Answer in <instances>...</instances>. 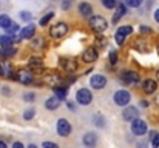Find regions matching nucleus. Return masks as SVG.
<instances>
[{"instance_id":"nucleus-33","label":"nucleus","mask_w":159,"mask_h":148,"mask_svg":"<svg viewBox=\"0 0 159 148\" xmlns=\"http://www.w3.org/2000/svg\"><path fill=\"white\" fill-rule=\"evenodd\" d=\"M3 56H12V54H16V49L12 48V47H9V48H2L0 51Z\"/></svg>"},{"instance_id":"nucleus-2","label":"nucleus","mask_w":159,"mask_h":148,"mask_svg":"<svg viewBox=\"0 0 159 148\" xmlns=\"http://www.w3.org/2000/svg\"><path fill=\"white\" fill-rule=\"evenodd\" d=\"M90 26H91L93 31L102 33V31L107 29L108 23H107V20L102 17V16H93V17H90Z\"/></svg>"},{"instance_id":"nucleus-26","label":"nucleus","mask_w":159,"mask_h":148,"mask_svg":"<svg viewBox=\"0 0 159 148\" xmlns=\"http://www.w3.org/2000/svg\"><path fill=\"white\" fill-rule=\"evenodd\" d=\"M54 17V12H48V14H45L42 19H40V22H39V25L40 26H45V25H48L50 23V20Z\"/></svg>"},{"instance_id":"nucleus-14","label":"nucleus","mask_w":159,"mask_h":148,"mask_svg":"<svg viewBox=\"0 0 159 148\" xmlns=\"http://www.w3.org/2000/svg\"><path fill=\"white\" fill-rule=\"evenodd\" d=\"M122 117L128 122H133L136 119H139V111L136 106H127L124 111H122Z\"/></svg>"},{"instance_id":"nucleus-36","label":"nucleus","mask_w":159,"mask_h":148,"mask_svg":"<svg viewBox=\"0 0 159 148\" xmlns=\"http://www.w3.org/2000/svg\"><path fill=\"white\" fill-rule=\"evenodd\" d=\"M42 148H59V145L54 144V142H48V141H47V142L42 144Z\"/></svg>"},{"instance_id":"nucleus-19","label":"nucleus","mask_w":159,"mask_h":148,"mask_svg":"<svg viewBox=\"0 0 159 148\" xmlns=\"http://www.w3.org/2000/svg\"><path fill=\"white\" fill-rule=\"evenodd\" d=\"M60 102H62V100L59 97H56V96H54V97H50L45 102V108L50 110V111H54V110H57V108L60 106Z\"/></svg>"},{"instance_id":"nucleus-4","label":"nucleus","mask_w":159,"mask_h":148,"mask_svg":"<svg viewBox=\"0 0 159 148\" xmlns=\"http://www.w3.org/2000/svg\"><path fill=\"white\" fill-rule=\"evenodd\" d=\"M113 100H114V103L119 105V106H127V105L130 103V100H131V94H130L127 90H119V91L114 93Z\"/></svg>"},{"instance_id":"nucleus-39","label":"nucleus","mask_w":159,"mask_h":148,"mask_svg":"<svg viewBox=\"0 0 159 148\" xmlns=\"http://www.w3.org/2000/svg\"><path fill=\"white\" fill-rule=\"evenodd\" d=\"M0 76H5V62L0 60Z\"/></svg>"},{"instance_id":"nucleus-27","label":"nucleus","mask_w":159,"mask_h":148,"mask_svg":"<svg viewBox=\"0 0 159 148\" xmlns=\"http://www.w3.org/2000/svg\"><path fill=\"white\" fill-rule=\"evenodd\" d=\"M124 3L130 8H139L142 5V0H124Z\"/></svg>"},{"instance_id":"nucleus-10","label":"nucleus","mask_w":159,"mask_h":148,"mask_svg":"<svg viewBox=\"0 0 159 148\" xmlns=\"http://www.w3.org/2000/svg\"><path fill=\"white\" fill-rule=\"evenodd\" d=\"M16 80H19L23 85H30V83H33V74L28 70H19L16 73Z\"/></svg>"},{"instance_id":"nucleus-41","label":"nucleus","mask_w":159,"mask_h":148,"mask_svg":"<svg viewBox=\"0 0 159 148\" xmlns=\"http://www.w3.org/2000/svg\"><path fill=\"white\" fill-rule=\"evenodd\" d=\"M155 20L159 23V9H156V11H155Z\"/></svg>"},{"instance_id":"nucleus-40","label":"nucleus","mask_w":159,"mask_h":148,"mask_svg":"<svg viewBox=\"0 0 159 148\" xmlns=\"http://www.w3.org/2000/svg\"><path fill=\"white\" fill-rule=\"evenodd\" d=\"M12 148H25V147H23L22 142H14V144H12Z\"/></svg>"},{"instance_id":"nucleus-47","label":"nucleus","mask_w":159,"mask_h":148,"mask_svg":"<svg viewBox=\"0 0 159 148\" xmlns=\"http://www.w3.org/2000/svg\"><path fill=\"white\" fill-rule=\"evenodd\" d=\"M156 77H158V80H159V70H158V73H156Z\"/></svg>"},{"instance_id":"nucleus-29","label":"nucleus","mask_w":159,"mask_h":148,"mask_svg":"<svg viewBox=\"0 0 159 148\" xmlns=\"http://www.w3.org/2000/svg\"><path fill=\"white\" fill-rule=\"evenodd\" d=\"M17 31H19V25H17V23H12V25L6 29V33H8L9 36H16V34H17Z\"/></svg>"},{"instance_id":"nucleus-28","label":"nucleus","mask_w":159,"mask_h":148,"mask_svg":"<svg viewBox=\"0 0 159 148\" xmlns=\"http://www.w3.org/2000/svg\"><path fill=\"white\" fill-rule=\"evenodd\" d=\"M102 5L108 9H113L114 6H117V0H102Z\"/></svg>"},{"instance_id":"nucleus-1","label":"nucleus","mask_w":159,"mask_h":148,"mask_svg":"<svg viewBox=\"0 0 159 148\" xmlns=\"http://www.w3.org/2000/svg\"><path fill=\"white\" fill-rule=\"evenodd\" d=\"M43 83H47L51 88H57V87L63 85V77L59 73H56V71H48L43 76Z\"/></svg>"},{"instance_id":"nucleus-7","label":"nucleus","mask_w":159,"mask_h":148,"mask_svg":"<svg viewBox=\"0 0 159 148\" xmlns=\"http://www.w3.org/2000/svg\"><path fill=\"white\" fill-rule=\"evenodd\" d=\"M133 33V28L131 26H120V28H117V31H116V34H114V40H116V43L117 45H122L124 42H125V39H127V36H130Z\"/></svg>"},{"instance_id":"nucleus-43","label":"nucleus","mask_w":159,"mask_h":148,"mask_svg":"<svg viewBox=\"0 0 159 148\" xmlns=\"http://www.w3.org/2000/svg\"><path fill=\"white\" fill-rule=\"evenodd\" d=\"M68 108H70V110H74V103H71V102H68Z\"/></svg>"},{"instance_id":"nucleus-6","label":"nucleus","mask_w":159,"mask_h":148,"mask_svg":"<svg viewBox=\"0 0 159 148\" xmlns=\"http://www.w3.org/2000/svg\"><path fill=\"white\" fill-rule=\"evenodd\" d=\"M120 79L124 83L127 85H138L141 82V76L136 73V71H124L120 74Z\"/></svg>"},{"instance_id":"nucleus-42","label":"nucleus","mask_w":159,"mask_h":148,"mask_svg":"<svg viewBox=\"0 0 159 148\" xmlns=\"http://www.w3.org/2000/svg\"><path fill=\"white\" fill-rule=\"evenodd\" d=\"M141 31H142V33H150L152 29H150V28H145V26H142V28H141Z\"/></svg>"},{"instance_id":"nucleus-13","label":"nucleus","mask_w":159,"mask_h":148,"mask_svg":"<svg viewBox=\"0 0 159 148\" xmlns=\"http://www.w3.org/2000/svg\"><path fill=\"white\" fill-rule=\"evenodd\" d=\"M60 66L66 71V73H74L77 70V62L74 59H65V57H60Z\"/></svg>"},{"instance_id":"nucleus-20","label":"nucleus","mask_w":159,"mask_h":148,"mask_svg":"<svg viewBox=\"0 0 159 148\" xmlns=\"http://www.w3.org/2000/svg\"><path fill=\"white\" fill-rule=\"evenodd\" d=\"M79 12H80L84 17H91V14H93V8H91L90 3L82 2V3L79 5Z\"/></svg>"},{"instance_id":"nucleus-18","label":"nucleus","mask_w":159,"mask_h":148,"mask_svg":"<svg viewBox=\"0 0 159 148\" xmlns=\"http://www.w3.org/2000/svg\"><path fill=\"white\" fill-rule=\"evenodd\" d=\"M14 40H16V36H9V34L0 36V47L2 48H9V47H12Z\"/></svg>"},{"instance_id":"nucleus-25","label":"nucleus","mask_w":159,"mask_h":148,"mask_svg":"<svg viewBox=\"0 0 159 148\" xmlns=\"http://www.w3.org/2000/svg\"><path fill=\"white\" fill-rule=\"evenodd\" d=\"M42 59H39V57H31L30 59V66L31 68H42Z\"/></svg>"},{"instance_id":"nucleus-5","label":"nucleus","mask_w":159,"mask_h":148,"mask_svg":"<svg viewBox=\"0 0 159 148\" xmlns=\"http://www.w3.org/2000/svg\"><path fill=\"white\" fill-rule=\"evenodd\" d=\"M76 102L80 105H90L93 102V93L88 88H82L76 93Z\"/></svg>"},{"instance_id":"nucleus-11","label":"nucleus","mask_w":159,"mask_h":148,"mask_svg":"<svg viewBox=\"0 0 159 148\" xmlns=\"http://www.w3.org/2000/svg\"><path fill=\"white\" fill-rule=\"evenodd\" d=\"M90 83H91V87L94 90H102V88H105L107 85V77L104 74H94L90 79Z\"/></svg>"},{"instance_id":"nucleus-34","label":"nucleus","mask_w":159,"mask_h":148,"mask_svg":"<svg viewBox=\"0 0 159 148\" xmlns=\"http://www.w3.org/2000/svg\"><path fill=\"white\" fill-rule=\"evenodd\" d=\"M110 63L111 65H116L117 63V52L116 51H111L110 52Z\"/></svg>"},{"instance_id":"nucleus-15","label":"nucleus","mask_w":159,"mask_h":148,"mask_svg":"<svg viewBox=\"0 0 159 148\" xmlns=\"http://www.w3.org/2000/svg\"><path fill=\"white\" fill-rule=\"evenodd\" d=\"M156 90H158L156 80H153V79H145V80L142 82V91H144L145 94H153V93H156Z\"/></svg>"},{"instance_id":"nucleus-45","label":"nucleus","mask_w":159,"mask_h":148,"mask_svg":"<svg viewBox=\"0 0 159 148\" xmlns=\"http://www.w3.org/2000/svg\"><path fill=\"white\" fill-rule=\"evenodd\" d=\"M155 103H156V105H158V106H159V94H158V96H156V99H155Z\"/></svg>"},{"instance_id":"nucleus-9","label":"nucleus","mask_w":159,"mask_h":148,"mask_svg":"<svg viewBox=\"0 0 159 148\" xmlns=\"http://www.w3.org/2000/svg\"><path fill=\"white\" fill-rule=\"evenodd\" d=\"M71 133V123L66 119H59L57 120V134L60 137H66Z\"/></svg>"},{"instance_id":"nucleus-35","label":"nucleus","mask_w":159,"mask_h":148,"mask_svg":"<svg viewBox=\"0 0 159 148\" xmlns=\"http://www.w3.org/2000/svg\"><path fill=\"white\" fill-rule=\"evenodd\" d=\"M34 97H36L34 93H25V94H23V99H25L26 102H34Z\"/></svg>"},{"instance_id":"nucleus-48","label":"nucleus","mask_w":159,"mask_h":148,"mask_svg":"<svg viewBox=\"0 0 159 148\" xmlns=\"http://www.w3.org/2000/svg\"><path fill=\"white\" fill-rule=\"evenodd\" d=\"M158 52H159V43H158Z\"/></svg>"},{"instance_id":"nucleus-37","label":"nucleus","mask_w":159,"mask_h":148,"mask_svg":"<svg viewBox=\"0 0 159 148\" xmlns=\"http://www.w3.org/2000/svg\"><path fill=\"white\" fill-rule=\"evenodd\" d=\"M152 147H153V148H159V134H156V137L152 141Z\"/></svg>"},{"instance_id":"nucleus-3","label":"nucleus","mask_w":159,"mask_h":148,"mask_svg":"<svg viewBox=\"0 0 159 148\" xmlns=\"http://www.w3.org/2000/svg\"><path fill=\"white\" fill-rule=\"evenodd\" d=\"M66 33H68V25L63 23V22H59V23L53 25L51 29H50V36L53 39H62V37L66 36Z\"/></svg>"},{"instance_id":"nucleus-12","label":"nucleus","mask_w":159,"mask_h":148,"mask_svg":"<svg viewBox=\"0 0 159 148\" xmlns=\"http://www.w3.org/2000/svg\"><path fill=\"white\" fill-rule=\"evenodd\" d=\"M82 60H84L85 63H93V62H96V60H98V51H96V48H94V47H88V48L82 52Z\"/></svg>"},{"instance_id":"nucleus-46","label":"nucleus","mask_w":159,"mask_h":148,"mask_svg":"<svg viewBox=\"0 0 159 148\" xmlns=\"http://www.w3.org/2000/svg\"><path fill=\"white\" fill-rule=\"evenodd\" d=\"M28 148H37V147H36L34 144H31V145H28Z\"/></svg>"},{"instance_id":"nucleus-38","label":"nucleus","mask_w":159,"mask_h":148,"mask_svg":"<svg viewBox=\"0 0 159 148\" xmlns=\"http://www.w3.org/2000/svg\"><path fill=\"white\" fill-rule=\"evenodd\" d=\"M70 6H71V0H66V2L62 3V8H63V9H68Z\"/></svg>"},{"instance_id":"nucleus-21","label":"nucleus","mask_w":159,"mask_h":148,"mask_svg":"<svg viewBox=\"0 0 159 148\" xmlns=\"http://www.w3.org/2000/svg\"><path fill=\"white\" fill-rule=\"evenodd\" d=\"M54 94L56 97H59L60 100H65L68 96V85H60L57 88H54Z\"/></svg>"},{"instance_id":"nucleus-44","label":"nucleus","mask_w":159,"mask_h":148,"mask_svg":"<svg viewBox=\"0 0 159 148\" xmlns=\"http://www.w3.org/2000/svg\"><path fill=\"white\" fill-rule=\"evenodd\" d=\"M0 148H6V144L3 141H0Z\"/></svg>"},{"instance_id":"nucleus-22","label":"nucleus","mask_w":159,"mask_h":148,"mask_svg":"<svg viewBox=\"0 0 159 148\" xmlns=\"http://www.w3.org/2000/svg\"><path fill=\"white\" fill-rule=\"evenodd\" d=\"M125 6H127L125 3H117V9H116V14L113 16V23H117V22H119V19H120V17H122V16L125 14V11H127V9H125Z\"/></svg>"},{"instance_id":"nucleus-31","label":"nucleus","mask_w":159,"mask_h":148,"mask_svg":"<svg viewBox=\"0 0 159 148\" xmlns=\"http://www.w3.org/2000/svg\"><path fill=\"white\" fill-rule=\"evenodd\" d=\"M34 114H36V113H34V110H33V108H30V110H26V111L23 113V119H25V120H30V119H33V117H34Z\"/></svg>"},{"instance_id":"nucleus-30","label":"nucleus","mask_w":159,"mask_h":148,"mask_svg":"<svg viewBox=\"0 0 159 148\" xmlns=\"http://www.w3.org/2000/svg\"><path fill=\"white\" fill-rule=\"evenodd\" d=\"M20 17H22V20L30 22V20L33 19V14H31L30 11H22V12H20Z\"/></svg>"},{"instance_id":"nucleus-17","label":"nucleus","mask_w":159,"mask_h":148,"mask_svg":"<svg viewBox=\"0 0 159 148\" xmlns=\"http://www.w3.org/2000/svg\"><path fill=\"white\" fill-rule=\"evenodd\" d=\"M34 34H36V26L34 25H26L22 31H20V37L22 39H34Z\"/></svg>"},{"instance_id":"nucleus-24","label":"nucleus","mask_w":159,"mask_h":148,"mask_svg":"<svg viewBox=\"0 0 159 148\" xmlns=\"http://www.w3.org/2000/svg\"><path fill=\"white\" fill-rule=\"evenodd\" d=\"M11 25H12V20H11L8 16L2 14V16H0V28H3V29H8Z\"/></svg>"},{"instance_id":"nucleus-32","label":"nucleus","mask_w":159,"mask_h":148,"mask_svg":"<svg viewBox=\"0 0 159 148\" xmlns=\"http://www.w3.org/2000/svg\"><path fill=\"white\" fill-rule=\"evenodd\" d=\"M104 122H105V119H104L101 114H96V117H94V123H96L98 127H104V125H105Z\"/></svg>"},{"instance_id":"nucleus-16","label":"nucleus","mask_w":159,"mask_h":148,"mask_svg":"<svg viewBox=\"0 0 159 148\" xmlns=\"http://www.w3.org/2000/svg\"><path fill=\"white\" fill-rule=\"evenodd\" d=\"M98 144V136L96 133H87L84 136V145L87 148H94Z\"/></svg>"},{"instance_id":"nucleus-23","label":"nucleus","mask_w":159,"mask_h":148,"mask_svg":"<svg viewBox=\"0 0 159 148\" xmlns=\"http://www.w3.org/2000/svg\"><path fill=\"white\" fill-rule=\"evenodd\" d=\"M31 47H33L34 51H40V49H43L45 48V39H43V37H34Z\"/></svg>"},{"instance_id":"nucleus-8","label":"nucleus","mask_w":159,"mask_h":148,"mask_svg":"<svg viewBox=\"0 0 159 148\" xmlns=\"http://www.w3.org/2000/svg\"><path fill=\"white\" fill-rule=\"evenodd\" d=\"M131 133L134 136H144L147 133V122L142 119H136L131 122Z\"/></svg>"}]
</instances>
